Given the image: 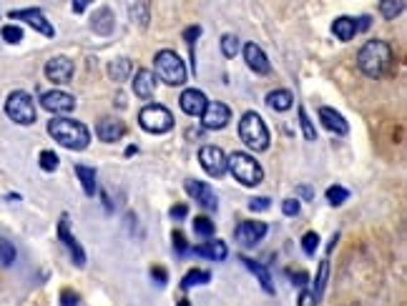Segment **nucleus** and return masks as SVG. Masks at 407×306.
<instances>
[{"mask_svg": "<svg viewBox=\"0 0 407 306\" xmlns=\"http://www.w3.org/2000/svg\"><path fill=\"white\" fill-rule=\"evenodd\" d=\"M392 63V48L385 40H367L357 53V66L367 78H380Z\"/></svg>", "mask_w": 407, "mask_h": 306, "instance_id": "obj_1", "label": "nucleus"}, {"mask_svg": "<svg viewBox=\"0 0 407 306\" xmlns=\"http://www.w3.org/2000/svg\"><path fill=\"white\" fill-rule=\"evenodd\" d=\"M48 133L53 136L56 144H61L68 151H83L91 144V133L81 121L73 118H53L48 123Z\"/></svg>", "mask_w": 407, "mask_h": 306, "instance_id": "obj_2", "label": "nucleus"}, {"mask_svg": "<svg viewBox=\"0 0 407 306\" xmlns=\"http://www.w3.org/2000/svg\"><path fill=\"white\" fill-rule=\"evenodd\" d=\"M226 171L242 186H259L264 178V171L257 158H251L249 153H242V151H234L232 156H226Z\"/></svg>", "mask_w": 407, "mask_h": 306, "instance_id": "obj_3", "label": "nucleus"}, {"mask_svg": "<svg viewBox=\"0 0 407 306\" xmlns=\"http://www.w3.org/2000/svg\"><path fill=\"white\" fill-rule=\"evenodd\" d=\"M239 138L249 146L251 151H267L269 148V128L262 121V116L254 111H246L239 121Z\"/></svg>", "mask_w": 407, "mask_h": 306, "instance_id": "obj_4", "label": "nucleus"}, {"mask_svg": "<svg viewBox=\"0 0 407 306\" xmlns=\"http://www.w3.org/2000/svg\"><path fill=\"white\" fill-rule=\"evenodd\" d=\"M154 68L166 86H182L186 81V66L174 50H158L154 56Z\"/></svg>", "mask_w": 407, "mask_h": 306, "instance_id": "obj_5", "label": "nucleus"}, {"mask_svg": "<svg viewBox=\"0 0 407 306\" xmlns=\"http://www.w3.org/2000/svg\"><path fill=\"white\" fill-rule=\"evenodd\" d=\"M6 116L18 125L36 123V103H33L31 93H25V91H13L6 98Z\"/></svg>", "mask_w": 407, "mask_h": 306, "instance_id": "obj_6", "label": "nucleus"}, {"mask_svg": "<svg viewBox=\"0 0 407 306\" xmlns=\"http://www.w3.org/2000/svg\"><path fill=\"white\" fill-rule=\"evenodd\" d=\"M138 123L146 133H169L174 128V116L166 106H158V103H149L138 111Z\"/></svg>", "mask_w": 407, "mask_h": 306, "instance_id": "obj_7", "label": "nucleus"}, {"mask_svg": "<svg viewBox=\"0 0 407 306\" xmlns=\"http://www.w3.org/2000/svg\"><path fill=\"white\" fill-rule=\"evenodd\" d=\"M199 163H201V169L207 171L209 176H214V178H219V176L226 174V156L219 146H212V144L201 146Z\"/></svg>", "mask_w": 407, "mask_h": 306, "instance_id": "obj_8", "label": "nucleus"}, {"mask_svg": "<svg viewBox=\"0 0 407 306\" xmlns=\"http://www.w3.org/2000/svg\"><path fill=\"white\" fill-rule=\"evenodd\" d=\"M199 118H201V125H204V128H209V131H219V128H224V125L229 123V118H232V111H229V106H226V103H219V100H209L207 108H204V113H201Z\"/></svg>", "mask_w": 407, "mask_h": 306, "instance_id": "obj_9", "label": "nucleus"}, {"mask_svg": "<svg viewBox=\"0 0 407 306\" xmlns=\"http://www.w3.org/2000/svg\"><path fill=\"white\" fill-rule=\"evenodd\" d=\"M13 20H23L33 28V31L43 33L45 38H56V28L50 25V20L45 18L43 13L38 10V8H25V10H13L10 13Z\"/></svg>", "mask_w": 407, "mask_h": 306, "instance_id": "obj_10", "label": "nucleus"}, {"mask_svg": "<svg viewBox=\"0 0 407 306\" xmlns=\"http://www.w3.org/2000/svg\"><path fill=\"white\" fill-rule=\"evenodd\" d=\"M58 238H61V244L68 249V254H71V259H73V263L75 266H86V251H83V246L75 241V236L71 234V229H68V216L63 213L61 216V221H58Z\"/></svg>", "mask_w": 407, "mask_h": 306, "instance_id": "obj_11", "label": "nucleus"}, {"mask_svg": "<svg viewBox=\"0 0 407 306\" xmlns=\"http://www.w3.org/2000/svg\"><path fill=\"white\" fill-rule=\"evenodd\" d=\"M43 70H45V78H48L50 83L63 86V83H68L71 78H73V61L66 56H56L45 63Z\"/></svg>", "mask_w": 407, "mask_h": 306, "instance_id": "obj_12", "label": "nucleus"}, {"mask_svg": "<svg viewBox=\"0 0 407 306\" xmlns=\"http://www.w3.org/2000/svg\"><path fill=\"white\" fill-rule=\"evenodd\" d=\"M40 106L48 113L63 116V113H71L75 108V98L71 93H66V91H48V93L40 95Z\"/></svg>", "mask_w": 407, "mask_h": 306, "instance_id": "obj_13", "label": "nucleus"}, {"mask_svg": "<svg viewBox=\"0 0 407 306\" xmlns=\"http://www.w3.org/2000/svg\"><path fill=\"white\" fill-rule=\"evenodd\" d=\"M184 188H186L188 196H191V199H194L201 208H207V211H216L219 201H216V194H214V188L209 186V183H204V181H186V183H184Z\"/></svg>", "mask_w": 407, "mask_h": 306, "instance_id": "obj_14", "label": "nucleus"}, {"mask_svg": "<svg viewBox=\"0 0 407 306\" xmlns=\"http://www.w3.org/2000/svg\"><path fill=\"white\" fill-rule=\"evenodd\" d=\"M237 241L242 246H246V249H251V246H257L259 241H262L264 236H267V224H262V221H244V224L237 226Z\"/></svg>", "mask_w": 407, "mask_h": 306, "instance_id": "obj_15", "label": "nucleus"}, {"mask_svg": "<svg viewBox=\"0 0 407 306\" xmlns=\"http://www.w3.org/2000/svg\"><path fill=\"white\" fill-rule=\"evenodd\" d=\"M207 95H204V91H199V88H186L182 93V98H179V106H182V111L186 113V116H201L204 113V108H207Z\"/></svg>", "mask_w": 407, "mask_h": 306, "instance_id": "obj_16", "label": "nucleus"}, {"mask_svg": "<svg viewBox=\"0 0 407 306\" xmlns=\"http://www.w3.org/2000/svg\"><path fill=\"white\" fill-rule=\"evenodd\" d=\"M244 61H246V66H249V68L254 70V73H259V75H267L272 70L269 58H267V53H264L257 43H246L244 45Z\"/></svg>", "mask_w": 407, "mask_h": 306, "instance_id": "obj_17", "label": "nucleus"}, {"mask_svg": "<svg viewBox=\"0 0 407 306\" xmlns=\"http://www.w3.org/2000/svg\"><path fill=\"white\" fill-rule=\"evenodd\" d=\"M96 133H98V138L103 144H116V141L124 138L126 125L119 118H101L98 125H96Z\"/></svg>", "mask_w": 407, "mask_h": 306, "instance_id": "obj_18", "label": "nucleus"}, {"mask_svg": "<svg viewBox=\"0 0 407 306\" xmlns=\"http://www.w3.org/2000/svg\"><path fill=\"white\" fill-rule=\"evenodd\" d=\"M320 121H322V125H325L327 131L337 133V136H347V133H350V125H347V121L342 118V116H339L334 108H330V106L320 108Z\"/></svg>", "mask_w": 407, "mask_h": 306, "instance_id": "obj_19", "label": "nucleus"}, {"mask_svg": "<svg viewBox=\"0 0 407 306\" xmlns=\"http://www.w3.org/2000/svg\"><path fill=\"white\" fill-rule=\"evenodd\" d=\"M133 93L144 100L156 93V78H154L151 70H146V68L136 70V78H133Z\"/></svg>", "mask_w": 407, "mask_h": 306, "instance_id": "obj_20", "label": "nucleus"}, {"mask_svg": "<svg viewBox=\"0 0 407 306\" xmlns=\"http://www.w3.org/2000/svg\"><path fill=\"white\" fill-rule=\"evenodd\" d=\"M188 251H194L196 257H207V259H212V261H224L226 254H229V249H226L224 241H209V244L194 246V249H188Z\"/></svg>", "mask_w": 407, "mask_h": 306, "instance_id": "obj_21", "label": "nucleus"}, {"mask_svg": "<svg viewBox=\"0 0 407 306\" xmlns=\"http://www.w3.org/2000/svg\"><path fill=\"white\" fill-rule=\"evenodd\" d=\"M242 263H244L251 274L257 276L259 284H262V289L267 291V294H274V284H272V274H269L267 266H262V263H257V261H251V259H246V257H242Z\"/></svg>", "mask_w": 407, "mask_h": 306, "instance_id": "obj_22", "label": "nucleus"}, {"mask_svg": "<svg viewBox=\"0 0 407 306\" xmlns=\"http://www.w3.org/2000/svg\"><path fill=\"white\" fill-rule=\"evenodd\" d=\"M292 103H295V95L289 93L287 88H276V91H272V93L267 95V106H269L272 111H276V113L289 111Z\"/></svg>", "mask_w": 407, "mask_h": 306, "instance_id": "obj_23", "label": "nucleus"}, {"mask_svg": "<svg viewBox=\"0 0 407 306\" xmlns=\"http://www.w3.org/2000/svg\"><path fill=\"white\" fill-rule=\"evenodd\" d=\"M332 33L339 38V40H352V38L357 36V20L350 18V15H342L332 23Z\"/></svg>", "mask_w": 407, "mask_h": 306, "instance_id": "obj_24", "label": "nucleus"}, {"mask_svg": "<svg viewBox=\"0 0 407 306\" xmlns=\"http://www.w3.org/2000/svg\"><path fill=\"white\" fill-rule=\"evenodd\" d=\"M131 70H133V66L128 58H113V63L108 66V75H111V81H116V83L131 78Z\"/></svg>", "mask_w": 407, "mask_h": 306, "instance_id": "obj_25", "label": "nucleus"}, {"mask_svg": "<svg viewBox=\"0 0 407 306\" xmlns=\"http://www.w3.org/2000/svg\"><path fill=\"white\" fill-rule=\"evenodd\" d=\"M75 176L81 178L83 194L96 196V191H98V183H96V171L88 169V166H75Z\"/></svg>", "mask_w": 407, "mask_h": 306, "instance_id": "obj_26", "label": "nucleus"}, {"mask_svg": "<svg viewBox=\"0 0 407 306\" xmlns=\"http://www.w3.org/2000/svg\"><path fill=\"white\" fill-rule=\"evenodd\" d=\"M91 28H94L98 36H108V33L113 31V15L108 8H101L98 13H96V18L91 20Z\"/></svg>", "mask_w": 407, "mask_h": 306, "instance_id": "obj_27", "label": "nucleus"}, {"mask_svg": "<svg viewBox=\"0 0 407 306\" xmlns=\"http://www.w3.org/2000/svg\"><path fill=\"white\" fill-rule=\"evenodd\" d=\"M327 279H330V261H327V259H322L320 269H317V276H314V289H312V296L317 301H320L322 294H325Z\"/></svg>", "mask_w": 407, "mask_h": 306, "instance_id": "obj_28", "label": "nucleus"}, {"mask_svg": "<svg viewBox=\"0 0 407 306\" xmlns=\"http://www.w3.org/2000/svg\"><path fill=\"white\" fill-rule=\"evenodd\" d=\"M212 282V274L204 269H191L186 276H184L182 282V289H191V286H204V284Z\"/></svg>", "mask_w": 407, "mask_h": 306, "instance_id": "obj_29", "label": "nucleus"}, {"mask_svg": "<svg viewBox=\"0 0 407 306\" xmlns=\"http://www.w3.org/2000/svg\"><path fill=\"white\" fill-rule=\"evenodd\" d=\"M15 257H18L15 246H13L8 238H0V266H10V263L15 261Z\"/></svg>", "mask_w": 407, "mask_h": 306, "instance_id": "obj_30", "label": "nucleus"}, {"mask_svg": "<svg viewBox=\"0 0 407 306\" xmlns=\"http://www.w3.org/2000/svg\"><path fill=\"white\" fill-rule=\"evenodd\" d=\"M347 199H350V191H347V188H342V186L327 188V201H330V206H342Z\"/></svg>", "mask_w": 407, "mask_h": 306, "instance_id": "obj_31", "label": "nucleus"}, {"mask_svg": "<svg viewBox=\"0 0 407 306\" xmlns=\"http://www.w3.org/2000/svg\"><path fill=\"white\" fill-rule=\"evenodd\" d=\"M405 10V3L402 0H390V3H380V13H383V18H397L400 13Z\"/></svg>", "mask_w": 407, "mask_h": 306, "instance_id": "obj_32", "label": "nucleus"}, {"mask_svg": "<svg viewBox=\"0 0 407 306\" xmlns=\"http://www.w3.org/2000/svg\"><path fill=\"white\" fill-rule=\"evenodd\" d=\"M239 38L237 36H232V33H226L224 38H221V53H224L226 58H234L239 53Z\"/></svg>", "mask_w": 407, "mask_h": 306, "instance_id": "obj_33", "label": "nucleus"}, {"mask_svg": "<svg viewBox=\"0 0 407 306\" xmlns=\"http://www.w3.org/2000/svg\"><path fill=\"white\" fill-rule=\"evenodd\" d=\"M38 163H40V169H43L45 174H53V171L58 169V163H61V161H58V156L53 153V151H40V161H38Z\"/></svg>", "mask_w": 407, "mask_h": 306, "instance_id": "obj_34", "label": "nucleus"}, {"mask_svg": "<svg viewBox=\"0 0 407 306\" xmlns=\"http://www.w3.org/2000/svg\"><path fill=\"white\" fill-rule=\"evenodd\" d=\"M299 125H302V133H304V138L307 141H314L317 138V131H314V123L309 121V116H307V111L299 106Z\"/></svg>", "mask_w": 407, "mask_h": 306, "instance_id": "obj_35", "label": "nucleus"}, {"mask_svg": "<svg viewBox=\"0 0 407 306\" xmlns=\"http://www.w3.org/2000/svg\"><path fill=\"white\" fill-rule=\"evenodd\" d=\"M0 36H3V40H6V43H13V45L23 40V31H20L18 25H3Z\"/></svg>", "mask_w": 407, "mask_h": 306, "instance_id": "obj_36", "label": "nucleus"}, {"mask_svg": "<svg viewBox=\"0 0 407 306\" xmlns=\"http://www.w3.org/2000/svg\"><path fill=\"white\" fill-rule=\"evenodd\" d=\"M194 231L199 234V236H214V221L207 219V216H196Z\"/></svg>", "mask_w": 407, "mask_h": 306, "instance_id": "obj_37", "label": "nucleus"}, {"mask_svg": "<svg viewBox=\"0 0 407 306\" xmlns=\"http://www.w3.org/2000/svg\"><path fill=\"white\" fill-rule=\"evenodd\" d=\"M128 10H131V15H133V18H136L141 25L149 23V10H151L149 3H131V6H128Z\"/></svg>", "mask_w": 407, "mask_h": 306, "instance_id": "obj_38", "label": "nucleus"}, {"mask_svg": "<svg viewBox=\"0 0 407 306\" xmlns=\"http://www.w3.org/2000/svg\"><path fill=\"white\" fill-rule=\"evenodd\" d=\"M317 246H320V236L314 231H307L304 236H302V251L307 254V257H312L314 251H317Z\"/></svg>", "mask_w": 407, "mask_h": 306, "instance_id": "obj_39", "label": "nucleus"}, {"mask_svg": "<svg viewBox=\"0 0 407 306\" xmlns=\"http://www.w3.org/2000/svg\"><path fill=\"white\" fill-rule=\"evenodd\" d=\"M269 204H272V201L267 199V196H257V199H251L246 206H249V211H267V208H269Z\"/></svg>", "mask_w": 407, "mask_h": 306, "instance_id": "obj_40", "label": "nucleus"}, {"mask_svg": "<svg viewBox=\"0 0 407 306\" xmlns=\"http://www.w3.org/2000/svg\"><path fill=\"white\" fill-rule=\"evenodd\" d=\"M61 306H78V294L71 291V289H63L61 291Z\"/></svg>", "mask_w": 407, "mask_h": 306, "instance_id": "obj_41", "label": "nucleus"}, {"mask_svg": "<svg viewBox=\"0 0 407 306\" xmlns=\"http://www.w3.org/2000/svg\"><path fill=\"white\" fill-rule=\"evenodd\" d=\"M282 213H284V216H297V213H299V201H297V199H287L282 204Z\"/></svg>", "mask_w": 407, "mask_h": 306, "instance_id": "obj_42", "label": "nucleus"}, {"mask_svg": "<svg viewBox=\"0 0 407 306\" xmlns=\"http://www.w3.org/2000/svg\"><path fill=\"white\" fill-rule=\"evenodd\" d=\"M199 36H201V25H188L186 31H184V40H186L188 45H194Z\"/></svg>", "mask_w": 407, "mask_h": 306, "instance_id": "obj_43", "label": "nucleus"}, {"mask_svg": "<svg viewBox=\"0 0 407 306\" xmlns=\"http://www.w3.org/2000/svg\"><path fill=\"white\" fill-rule=\"evenodd\" d=\"M297 306H317V299L312 296V291L309 289H304L299 294V299H297Z\"/></svg>", "mask_w": 407, "mask_h": 306, "instance_id": "obj_44", "label": "nucleus"}, {"mask_svg": "<svg viewBox=\"0 0 407 306\" xmlns=\"http://www.w3.org/2000/svg\"><path fill=\"white\" fill-rule=\"evenodd\" d=\"M171 238H174V246H176V251H179V254H186V251H188V244H186V238H184V234H179V231H176V234H174V236H171Z\"/></svg>", "mask_w": 407, "mask_h": 306, "instance_id": "obj_45", "label": "nucleus"}, {"mask_svg": "<svg viewBox=\"0 0 407 306\" xmlns=\"http://www.w3.org/2000/svg\"><path fill=\"white\" fill-rule=\"evenodd\" d=\"M186 213H188L186 204H176V206H174V208H171V219H176V221H182V219H186Z\"/></svg>", "mask_w": 407, "mask_h": 306, "instance_id": "obj_46", "label": "nucleus"}, {"mask_svg": "<svg viewBox=\"0 0 407 306\" xmlns=\"http://www.w3.org/2000/svg\"><path fill=\"white\" fill-rule=\"evenodd\" d=\"M307 282H309V276L304 274V271H297V274H292V284H297V286H304Z\"/></svg>", "mask_w": 407, "mask_h": 306, "instance_id": "obj_47", "label": "nucleus"}, {"mask_svg": "<svg viewBox=\"0 0 407 306\" xmlns=\"http://www.w3.org/2000/svg\"><path fill=\"white\" fill-rule=\"evenodd\" d=\"M151 276H156L158 284H166V269H161V266H154V269H151Z\"/></svg>", "mask_w": 407, "mask_h": 306, "instance_id": "obj_48", "label": "nucleus"}, {"mask_svg": "<svg viewBox=\"0 0 407 306\" xmlns=\"http://www.w3.org/2000/svg\"><path fill=\"white\" fill-rule=\"evenodd\" d=\"M355 20H357V33L370 28V15H360V18H355Z\"/></svg>", "mask_w": 407, "mask_h": 306, "instance_id": "obj_49", "label": "nucleus"}, {"mask_svg": "<svg viewBox=\"0 0 407 306\" xmlns=\"http://www.w3.org/2000/svg\"><path fill=\"white\" fill-rule=\"evenodd\" d=\"M73 10H75V13H83V10H88V3H73Z\"/></svg>", "mask_w": 407, "mask_h": 306, "instance_id": "obj_50", "label": "nucleus"}, {"mask_svg": "<svg viewBox=\"0 0 407 306\" xmlns=\"http://www.w3.org/2000/svg\"><path fill=\"white\" fill-rule=\"evenodd\" d=\"M299 194L302 196H307V201L312 199V188H307V186H299Z\"/></svg>", "mask_w": 407, "mask_h": 306, "instance_id": "obj_51", "label": "nucleus"}, {"mask_svg": "<svg viewBox=\"0 0 407 306\" xmlns=\"http://www.w3.org/2000/svg\"><path fill=\"white\" fill-rule=\"evenodd\" d=\"M136 146H128V148H126V156H133V153H136Z\"/></svg>", "mask_w": 407, "mask_h": 306, "instance_id": "obj_52", "label": "nucleus"}, {"mask_svg": "<svg viewBox=\"0 0 407 306\" xmlns=\"http://www.w3.org/2000/svg\"><path fill=\"white\" fill-rule=\"evenodd\" d=\"M176 306H191V304H188L186 299H182V301H179V304H176Z\"/></svg>", "mask_w": 407, "mask_h": 306, "instance_id": "obj_53", "label": "nucleus"}, {"mask_svg": "<svg viewBox=\"0 0 407 306\" xmlns=\"http://www.w3.org/2000/svg\"><path fill=\"white\" fill-rule=\"evenodd\" d=\"M350 306H355V304H350Z\"/></svg>", "mask_w": 407, "mask_h": 306, "instance_id": "obj_54", "label": "nucleus"}]
</instances>
